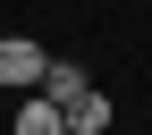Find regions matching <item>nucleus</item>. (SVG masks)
<instances>
[{"label":"nucleus","mask_w":152,"mask_h":135,"mask_svg":"<svg viewBox=\"0 0 152 135\" xmlns=\"http://www.w3.org/2000/svg\"><path fill=\"white\" fill-rule=\"evenodd\" d=\"M42 68H51V51L34 42V34H0V85L34 93V85H42Z\"/></svg>","instance_id":"obj_1"},{"label":"nucleus","mask_w":152,"mask_h":135,"mask_svg":"<svg viewBox=\"0 0 152 135\" xmlns=\"http://www.w3.org/2000/svg\"><path fill=\"white\" fill-rule=\"evenodd\" d=\"M59 127H68V135H102V127H110V101H102V93L85 85L76 101H59Z\"/></svg>","instance_id":"obj_2"},{"label":"nucleus","mask_w":152,"mask_h":135,"mask_svg":"<svg viewBox=\"0 0 152 135\" xmlns=\"http://www.w3.org/2000/svg\"><path fill=\"white\" fill-rule=\"evenodd\" d=\"M9 135H68V127H59V101L26 93V101H17V127H9Z\"/></svg>","instance_id":"obj_3"},{"label":"nucleus","mask_w":152,"mask_h":135,"mask_svg":"<svg viewBox=\"0 0 152 135\" xmlns=\"http://www.w3.org/2000/svg\"><path fill=\"white\" fill-rule=\"evenodd\" d=\"M34 93H42V101H76V93H85V68H76V59H51Z\"/></svg>","instance_id":"obj_4"}]
</instances>
